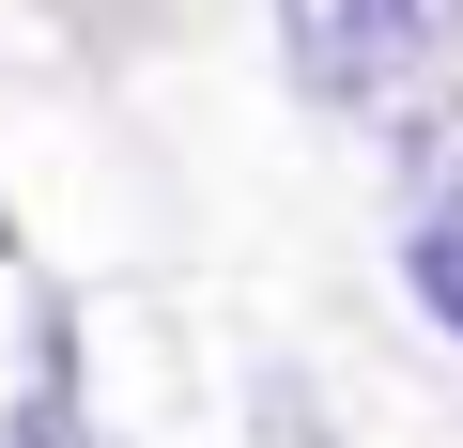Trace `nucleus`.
<instances>
[{
    "instance_id": "nucleus-2",
    "label": "nucleus",
    "mask_w": 463,
    "mask_h": 448,
    "mask_svg": "<svg viewBox=\"0 0 463 448\" xmlns=\"http://www.w3.org/2000/svg\"><path fill=\"white\" fill-rule=\"evenodd\" d=\"M402 201H417V233H463V109L402 124Z\"/></svg>"
},
{
    "instance_id": "nucleus-4",
    "label": "nucleus",
    "mask_w": 463,
    "mask_h": 448,
    "mask_svg": "<svg viewBox=\"0 0 463 448\" xmlns=\"http://www.w3.org/2000/svg\"><path fill=\"white\" fill-rule=\"evenodd\" d=\"M32 448H93V433H78V402H62V356H47V386H32Z\"/></svg>"
},
{
    "instance_id": "nucleus-3",
    "label": "nucleus",
    "mask_w": 463,
    "mask_h": 448,
    "mask_svg": "<svg viewBox=\"0 0 463 448\" xmlns=\"http://www.w3.org/2000/svg\"><path fill=\"white\" fill-rule=\"evenodd\" d=\"M402 279H417V310L463 340V233H402Z\"/></svg>"
},
{
    "instance_id": "nucleus-1",
    "label": "nucleus",
    "mask_w": 463,
    "mask_h": 448,
    "mask_svg": "<svg viewBox=\"0 0 463 448\" xmlns=\"http://www.w3.org/2000/svg\"><path fill=\"white\" fill-rule=\"evenodd\" d=\"M463 47V0H279V62L325 109H402Z\"/></svg>"
}]
</instances>
